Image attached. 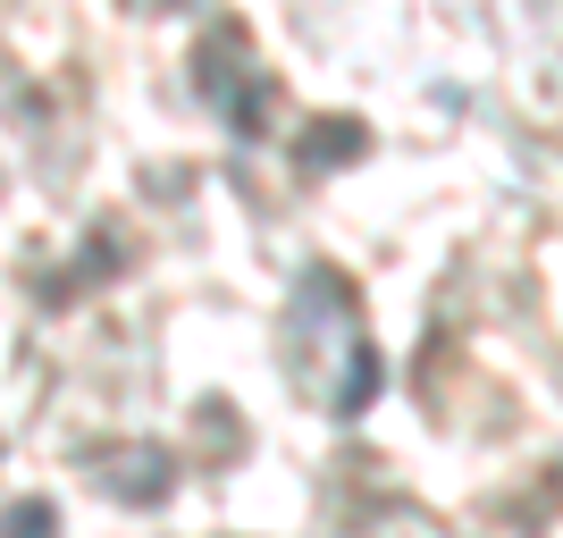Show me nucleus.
<instances>
[{"label": "nucleus", "mask_w": 563, "mask_h": 538, "mask_svg": "<svg viewBox=\"0 0 563 538\" xmlns=\"http://www.w3.org/2000/svg\"><path fill=\"white\" fill-rule=\"evenodd\" d=\"M110 496L161 505V496H168V454H161V446H135V454H118V463H110Z\"/></svg>", "instance_id": "obj_1"}, {"label": "nucleus", "mask_w": 563, "mask_h": 538, "mask_svg": "<svg viewBox=\"0 0 563 538\" xmlns=\"http://www.w3.org/2000/svg\"><path fill=\"white\" fill-rule=\"evenodd\" d=\"M51 530H59V521H51V505H18L0 538H51Z\"/></svg>", "instance_id": "obj_3"}, {"label": "nucleus", "mask_w": 563, "mask_h": 538, "mask_svg": "<svg viewBox=\"0 0 563 538\" xmlns=\"http://www.w3.org/2000/svg\"><path fill=\"white\" fill-rule=\"evenodd\" d=\"M362 143H371V127H362V118H336V127L320 118V127L303 135V168H345Z\"/></svg>", "instance_id": "obj_2"}]
</instances>
